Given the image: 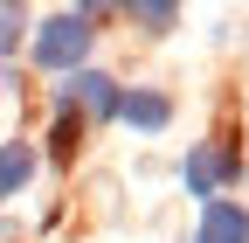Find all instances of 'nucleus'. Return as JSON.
<instances>
[{
    "mask_svg": "<svg viewBox=\"0 0 249 243\" xmlns=\"http://www.w3.org/2000/svg\"><path fill=\"white\" fill-rule=\"evenodd\" d=\"M90 42H97L90 7L49 14V21L35 28V63H42V70H62V77H76V70H83V56H90Z\"/></svg>",
    "mask_w": 249,
    "mask_h": 243,
    "instance_id": "f257e3e1",
    "label": "nucleus"
},
{
    "mask_svg": "<svg viewBox=\"0 0 249 243\" xmlns=\"http://www.w3.org/2000/svg\"><path fill=\"white\" fill-rule=\"evenodd\" d=\"M180 181H187V195L222 202V188H229V181H242V153H235V146H222V139H201L194 153L180 160Z\"/></svg>",
    "mask_w": 249,
    "mask_h": 243,
    "instance_id": "f03ea898",
    "label": "nucleus"
},
{
    "mask_svg": "<svg viewBox=\"0 0 249 243\" xmlns=\"http://www.w3.org/2000/svg\"><path fill=\"white\" fill-rule=\"evenodd\" d=\"M62 111H90V118H118V83L104 70H76L62 77Z\"/></svg>",
    "mask_w": 249,
    "mask_h": 243,
    "instance_id": "7ed1b4c3",
    "label": "nucleus"
},
{
    "mask_svg": "<svg viewBox=\"0 0 249 243\" xmlns=\"http://www.w3.org/2000/svg\"><path fill=\"white\" fill-rule=\"evenodd\" d=\"M118 118L132 132H166L173 125V98L166 90H118Z\"/></svg>",
    "mask_w": 249,
    "mask_h": 243,
    "instance_id": "20e7f679",
    "label": "nucleus"
},
{
    "mask_svg": "<svg viewBox=\"0 0 249 243\" xmlns=\"http://www.w3.org/2000/svg\"><path fill=\"white\" fill-rule=\"evenodd\" d=\"M194 243H249V208L242 202H208Z\"/></svg>",
    "mask_w": 249,
    "mask_h": 243,
    "instance_id": "39448f33",
    "label": "nucleus"
},
{
    "mask_svg": "<svg viewBox=\"0 0 249 243\" xmlns=\"http://www.w3.org/2000/svg\"><path fill=\"white\" fill-rule=\"evenodd\" d=\"M35 146H21V139H0V202H14L28 181H35Z\"/></svg>",
    "mask_w": 249,
    "mask_h": 243,
    "instance_id": "423d86ee",
    "label": "nucleus"
},
{
    "mask_svg": "<svg viewBox=\"0 0 249 243\" xmlns=\"http://www.w3.org/2000/svg\"><path fill=\"white\" fill-rule=\"evenodd\" d=\"M132 21L152 28V35H166V28L180 21V7H166V0H132Z\"/></svg>",
    "mask_w": 249,
    "mask_h": 243,
    "instance_id": "0eeeda50",
    "label": "nucleus"
},
{
    "mask_svg": "<svg viewBox=\"0 0 249 243\" xmlns=\"http://www.w3.org/2000/svg\"><path fill=\"white\" fill-rule=\"evenodd\" d=\"M21 28H28V14L0 0V56H14V49H21Z\"/></svg>",
    "mask_w": 249,
    "mask_h": 243,
    "instance_id": "6e6552de",
    "label": "nucleus"
},
{
    "mask_svg": "<svg viewBox=\"0 0 249 243\" xmlns=\"http://www.w3.org/2000/svg\"><path fill=\"white\" fill-rule=\"evenodd\" d=\"M7 83H14V77H7V70H0V90H7Z\"/></svg>",
    "mask_w": 249,
    "mask_h": 243,
    "instance_id": "1a4fd4ad",
    "label": "nucleus"
},
{
    "mask_svg": "<svg viewBox=\"0 0 249 243\" xmlns=\"http://www.w3.org/2000/svg\"><path fill=\"white\" fill-rule=\"evenodd\" d=\"M0 236H7V229H0Z\"/></svg>",
    "mask_w": 249,
    "mask_h": 243,
    "instance_id": "9d476101",
    "label": "nucleus"
}]
</instances>
